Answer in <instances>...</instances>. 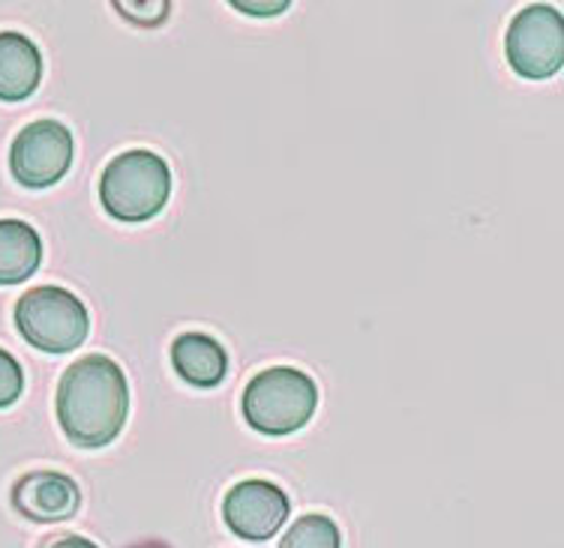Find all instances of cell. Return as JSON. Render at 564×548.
<instances>
[{"label":"cell","mask_w":564,"mask_h":548,"mask_svg":"<svg viewBox=\"0 0 564 548\" xmlns=\"http://www.w3.org/2000/svg\"><path fill=\"white\" fill-rule=\"evenodd\" d=\"M24 390V372L19 360L0 348V408H10L19 402Z\"/></svg>","instance_id":"obj_13"},{"label":"cell","mask_w":564,"mask_h":548,"mask_svg":"<svg viewBox=\"0 0 564 548\" xmlns=\"http://www.w3.org/2000/svg\"><path fill=\"white\" fill-rule=\"evenodd\" d=\"M43 264V240L22 219H0V285L31 280Z\"/></svg>","instance_id":"obj_11"},{"label":"cell","mask_w":564,"mask_h":548,"mask_svg":"<svg viewBox=\"0 0 564 548\" xmlns=\"http://www.w3.org/2000/svg\"><path fill=\"white\" fill-rule=\"evenodd\" d=\"M130 414V384L111 357L87 354L69 365L57 387V423L82 450H99L120 435Z\"/></svg>","instance_id":"obj_1"},{"label":"cell","mask_w":564,"mask_h":548,"mask_svg":"<svg viewBox=\"0 0 564 548\" xmlns=\"http://www.w3.org/2000/svg\"><path fill=\"white\" fill-rule=\"evenodd\" d=\"M15 327L24 342L45 354H69L78 344H85L90 333V315L73 291L40 285L15 303Z\"/></svg>","instance_id":"obj_4"},{"label":"cell","mask_w":564,"mask_h":548,"mask_svg":"<svg viewBox=\"0 0 564 548\" xmlns=\"http://www.w3.org/2000/svg\"><path fill=\"white\" fill-rule=\"evenodd\" d=\"M238 12H247V15H282V12L289 10V3L285 0H273V3H231Z\"/></svg>","instance_id":"obj_15"},{"label":"cell","mask_w":564,"mask_h":548,"mask_svg":"<svg viewBox=\"0 0 564 548\" xmlns=\"http://www.w3.org/2000/svg\"><path fill=\"white\" fill-rule=\"evenodd\" d=\"M15 513L36 525L66 522L82 506V489L73 476L61 471H31L12 485Z\"/></svg>","instance_id":"obj_8"},{"label":"cell","mask_w":564,"mask_h":548,"mask_svg":"<svg viewBox=\"0 0 564 548\" xmlns=\"http://www.w3.org/2000/svg\"><path fill=\"white\" fill-rule=\"evenodd\" d=\"M223 518L228 530L250 542H264L280 534V527L289 518V497L280 485L268 480H243L235 489H228L223 501Z\"/></svg>","instance_id":"obj_7"},{"label":"cell","mask_w":564,"mask_h":548,"mask_svg":"<svg viewBox=\"0 0 564 548\" xmlns=\"http://www.w3.org/2000/svg\"><path fill=\"white\" fill-rule=\"evenodd\" d=\"M510 69L525 81H546L564 64L562 12L546 3H532L513 15L505 36Z\"/></svg>","instance_id":"obj_5"},{"label":"cell","mask_w":564,"mask_h":548,"mask_svg":"<svg viewBox=\"0 0 564 548\" xmlns=\"http://www.w3.org/2000/svg\"><path fill=\"white\" fill-rule=\"evenodd\" d=\"M73 165V132L61 120H33L10 147V172L28 189L55 186Z\"/></svg>","instance_id":"obj_6"},{"label":"cell","mask_w":564,"mask_h":548,"mask_svg":"<svg viewBox=\"0 0 564 548\" xmlns=\"http://www.w3.org/2000/svg\"><path fill=\"white\" fill-rule=\"evenodd\" d=\"M172 195L169 162L153 151L118 153L99 180V198L111 219L139 226L160 213Z\"/></svg>","instance_id":"obj_2"},{"label":"cell","mask_w":564,"mask_h":548,"mask_svg":"<svg viewBox=\"0 0 564 548\" xmlns=\"http://www.w3.org/2000/svg\"><path fill=\"white\" fill-rule=\"evenodd\" d=\"M43 81V54L19 31H0V102H24Z\"/></svg>","instance_id":"obj_9"},{"label":"cell","mask_w":564,"mask_h":548,"mask_svg":"<svg viewBox=\"0 0 564 548\" xmlns=\"http://www.w3.org/2000/svg\"><path fill=\"white\" fill-rule=\"evenodd\" d=\"M174 372L193 387L210 390L223 384L228 372L226 348L207 333H184L172 344Z\"/></svg>","instance_id":"obj_10"},{"label":"cell","mask_w":564,"mask_h":548,"mask_svg":"<svg viewBox=\"0 0 564 548\" xmlns=\"http://www.w3.org/2000/svg\"><path fill=\"white\" fill-rule=\"evenodd\" d=\"M115 10L130 19L139 28H156L169 15V3L165 0H153V3H115Z\"/></svg>","instance_id":"obj_14"},{"label":"cell","mask_w":564,"mask_h":548,"mask_svg":"<svg viewBox=\"0 0 564 548\" xmlns=\"http://www.w3.org/2000/svg\"><path fill=\"white\" fill-rule=\"evenodd\" d=\"M280 548H343V537H339V527L334 518L310 513L285 530Z\"/></svg>","instance_id":"obj_12"},{"label":"cell","mask_w":564,"mask_h":548,"mask_svg":"<svg viewBox=\"0 0 564 548\" xmlns=\"http://www.w3.org/2000/svg\"><path fill=\"white\" fill-rule=\"evenodd\" d=\"M318 405L315 381L294 365H273L252 377L243 393V417L268 438L301 431Z\"/></svg>","instance_id":"obj_3"},{"label":"cell","mask_w":564,"mask_h":548,"mask_svg":"<svg viewBox=\"0 0 564 548\" xmlns=\"http://www.w3.org/2000/svg\"><path fill=\"white\" fill-rule=\"evenodd\" d=\"M43 548H99L97 542H90L87 537H78V534H61V537H52Z\"/></svg>","instance_id":"obj_16"}]
</instances>
